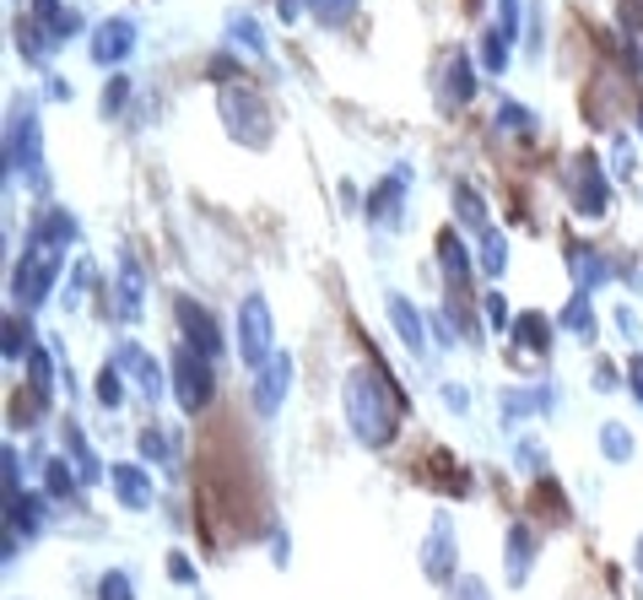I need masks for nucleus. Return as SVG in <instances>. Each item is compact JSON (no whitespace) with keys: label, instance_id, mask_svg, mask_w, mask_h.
<instances>
[{"label":"nucleus","instance_id":"f257e3e1","mask_svg":"<svg viewBox=\"0 0 643 600\" xmlns=\"http://www.w3.org/2000/svg\"><path fill=\"white\" fill-rule=\"evenodd\" d=\"M400 417H406V401H400L395 379H389L379 363H362V368L346 374V423H351V433H357L368 450L395 444Z\"/></svg>","mask_w":643,"mask_h":600},{"label":"nucleus","instance_id":"f03ea898","mask_svg":"<svg viewBox=\"0 0 643 600\" xmlns=\"http://www.w3.org/2000/svg\"><path fill=\"white\" fill-rule=\"evenodd\" d=\"M54 277H60V244H49V238H27V249H22V260H16V277H11V287H16V298L27 303H44L49 298V287H54Z\"/></svg>","mask_w":643,"mask_h":600},{"label":"nucleus","instance_id":"7ed1b4c3","mask_svg":"<svg viewBox=\"0 0 643 600\" xmlns=\"http://www.w3.org/2000/svg\"><path fill=\"white\" fill-rule=\"evenodd\" d=\"M211 390H217L211 357H200L195 346H178L173 352V395H178V406L184 412H206L211 406Z\"/></svg>","mask_w":643,"mask_h":600},{"label":"nucleus","instance_id":"20e7f679","mask_svg":"<svg viewBox=\"0 0 643 600\" xmlns=\"http://www.w3.org/2000/svg\"><path fill=\"white\" fill-rule=\"evenodd\" d=\"M238 357H244V368H265L276 357L271 352V308L260 293H249L238 308Z\"/></svg>","mask_w":643,"mask_h":600},{"label":"nucleus","instance_id":"39448f33","mask_svg":"<svg viewBox=\"0 0 643 600\" xmlns=\"http://www.w3.org/2000/svg\"><path fill=\"white\" fill-rule=\"evenodd\" d=\"M178 330H184V346H195L200 357H222V330L200 303L178 298Z\"/></svg>","mask_w":643,"mask_h":600},{"label":"nucleus","instance_id":"423d86ee","mask_svg":"<svg viewBox=\"0 0 643 600\" xmlns=\"http://www.w3.org/2000/svg\"><path fill=\"white\" fill-rule=\"evenodd\" d=\"M287 390H293V357H287V352H276V357L260 368V379H255V412H260V417H271V412L287 401Z\"/></svg>","mask_w":643,"mask_h":600},{"label":"nucleus","instance_id":"0eeeda50","mask_svg":"<svg viewBox=\"0 0 643 600\" xmlns=\"http://www.w3.org/2000/svg\"><path fill=\"white\" fill-rule=\"evenodd\" d=\"M16 162H22V173L33 179V189H44V168H38V120H33V109H22V114L11 120V173H16Z\"/></svg>","mask_w":643,"mask_h":600},{"label":"nucleus","instance_id":"6e6552de","mask_svg":"<svg viewBox=\"0 0 643 600\" xmlns=\"http://www.w3.org/2000/svg\"><path fill=\"white\" fill-rule=\"evenodd\" d=\"M422 568H428L433 585H449V574H455V530H449L444 514L433 519V536H428V547H422Z\"/></svg>","mask_w":643,"mask_h":600},{"label":"nucleus","instance_id":"1a4fd4ad","mask_svg":"<svg viewBox=\"0 0 643 600\" xmlns=\"http://www.w3.org/2000/svg\"><path fill=\"white\" fill-rule=\"evenodd\" d=\"M131 49H136V22H125V16L103 22L98 38H92V60L98 65H120V60H131Z\"/></svg>","mask_w":643,"mask_h":600},{"label":"nucleus","instance_id":"9d476101","mask_svg":"<svg viewBox=\"0 0 643 600\" xmlns=\"http://www.w3.org/2000/svg\"><path fill=\"white\" fill-rule=\"evenodd\" d=\"M573 200H579V211H590V217H601L606 211V179H601V168H595V157H579L573 162Z\"/></svg>","mask_w":643,"mask_h":600},{"label":"nucleus","instance_id":"9b49d317","mask_svg":"<svg viewBox=\"0 0 643 600\" xmlns=\"http://www.w3.org/2000/svg\"><path fill=\"white\" fill-rule=\"evenodd\" d=\"M109 481H114V498H120L125 509H152V476H147L141 465H114Z\"/></svg>","mask_w":643,"mask_h":600},{"label":"nucleus","instance_id":"f8f14e48","mask_svg":"<svg viewBox=\"0 0 643 600\" xmlns=\"http://www.w3.org/2000/svg\"><path fill=\"white\" fill-rule=\"evenodd\" d=\"M120 374H131L136 379V390L147 395V401H158L162 395V368L141 352V346H120Z\"/></svg>","mask_w":643,"mask_h":600},{"label":"nucleus","instance_id":"ddd939ff","mask_svg":"<svg viewBox=\"0 0 643 600\" xmlns=\"http://www.w3.org/2000/svg\"><path fill=\"white\" fill-rule=\"evenodd\" d=\"M389 319H395L400 341L411 346V357H422V352H428V335H422V314H417L411 303L400 298V293H389Z\"/></svg>","mask_w":643,"mask_h":600},{"label":"nucleus","instance_id":"4468645a","mask_svg":"<svg viewBox=\"0 0 643 600\" xmlns=\"http://www.w3.org/2000/svg\"><path fill=\"white\" fill-rule=\"evenodd\" d=\"M227 125L244 136V125H249V136H255V147L265 142V114L255 109V93H227Z\"/></svg>","mask_w":643,"mask_h":600},{"label":"nucleus","instance_id":"2eb2a0df","mask_svg":"<svg viewBox=\"0 0 643 600\" xmlns=\"http://www.w3.org/2000/svg\"><path fill=\"white\" fill-rule=\"evenodd\" d=\"M530 558H535V530L530 525H514V536H508V585H524Z\"/></svg>","mask_w":643,"mask_h":600},{"label":"nucleus","instance_id":"dca6fc26","mask_svg":"<svg viewBox=\"0 0 643 600\" xmlns=\"http://www.w3.org/2000/svg\"><path fill=\"white\" fill-rule=\"evenodd\" d=\"M438 260H444V277H449L455 287H466V282H471V260H466V244H460L455 233H444V238H438Z\"/></svg>","mask_w":643,"mask_h":600},{"label":"nucleus","instance_id":"f3484780","mask_svg":"<svg viewBox=\"0 0 643 600\" xmlns=\"http://www.w3.org/2000/svg\"><path fill=\"white\" fill-rule=\"evenodd\" d=\"M120 319H141V271H136V260L120 266Z\"/></svg>","mask_w":643,"mask_h":600},{"label":"nucleus","instance_id":"a211bd4d","mask_svg":"<svg viewBox=\"0 0 643 600\" xmlns=\"http://www.w3.org/2000/svg\"><path fill=\"white\" fill-rule=\"evenodd\" d=\"M514 335H519L524 352H546V341H552V330H546L541 314H519V319H514Z\"/></svg>","mask_w":643,"mask_h":600},{"label":"nucleus","instance_id":"6ab92c4d","mask_svg":"<svg viewBox=\"0 0 643 600\" xmlns=\"http://www.w3.org/2000/svg\"><path fill=\"white\" fill-rule=\"evenodd\" d=\"M65 450H71V460L82 465V476H87V481H98V460H92V450H87V439H82V428H76V423H65Z\"/></svg>","mask_w":643,"mask_h":600},{"label":"nucleus","instance_id":"aec40b11","mask_svg":"<svg viewBox=\"0 0 643 600\" xmlns=\"http://www.w3.org/2000/svg\"><path fill=\"white\" fill-rule=\"evenodd\" d=\"M120 395H125V379H120V368H103V374H98V406H103V412H114V406H125Z\"/></svg>","mask_w":643,"mask_h":600},{"label":"nucleus","instance_id":"412c9836","mask_svg":"<svg viewBox=\"0 0 643 600\" xmlns=\"http://www.w3.org/2000/svg\"><path fill=\"white\" fill-rule=\"evenodd\" d=\"M601 444H606V460H628V454H633V433H628L622 423H606V428H601Z\"/></svg>","mask_w":643,"mask_h":600},{"label":"nucleus","instance_id":"4be33fe9","mask_svg":"<svg viewBox=\"0 0 643 600\" xmlns=\"http://www.w3.org/2000/svg\"><path fill=\"white\" fill-rule=\"evenodd\" d=\"M482 266H486V277H497V271L508 266V244H503V233H492V228H486V238H482Z\"/></svg>","mask_w":643,"mask_h":600},{"label":"nucleus","instance_id":"5701e85b","mask_svg":"<svg viewBox=\"0 0 643 600\" xmlns=\"http://www.w3.org/2000/svg\"><path fill=\"white\" fill-rule=\"evenodd\" d=\"M449 98H455V103L471 98V60H466V54H455V65H449Z\"/></svg>","mask_w":643,"mask_h":600},{"label":"nucleus","instance_id":"b1692460","mask_svg":"<svg viewBox=\"0 0 643 600\" xmlns=\"http://www.w3.org/2000/svg\"><path fill=\"white\" fill-rule=\"evenodd\" d=\"M395 195H400V179H384L379 195H368V217H395Z\"/></svg>","mask_w":643,"mask_h":600},{"label":"nucleus","instance_id":"393cba45","mask_svg":"<svg viewBox=\"0 0 643 600\" xmlns=\"http://www.w3.org/2000/svg\"><path fill=\"white\" fill-rule=\"evenodd\" d=\"M49 492H54V498L76 492V470H71L65 460H49Z\"/></svg>","mask_w":643,"mask_h":600},{"label":"nucleus","instance_id":"a878e982","mask_svg":"<svg viewBox=\"0 0 643 600\" xmlns=\"http://www.w3.org/2000/svg\"><path fill=\"white\" fill-rule=\"evenodd\" d=\"M98 600H136V590H131V579L114 568V574H103V585H98Z\"/></svg>","mask_w":643,"mask_h":600},{"label":"nucleus","instance_id":"bb28decb","mask_svg":"<svg viewBox=\"0 0 643 600\" xmlns=\"http://www.w3.org/2000/svg\"><path fill=\"white\" fill-rule=\"evenodd\" d=\"M141 454H152V460H173V439H168V433H162V428H147V433H141Z\"/></svg>","mask_w":643,"mask_h":600},{"label":"nucleus","instance_id":"cd10ccee","mask_svg":"<svg viewBox=\"0 0 643 600\" xmlns=\"http://www.w3.org/2000/svg\"><path fill=\"white\" fill-rule=\"evenodd\" d=\"M562 325H568V330H584V335H590V330H595V314H590V298H573V303H568Z\"/></svg>","mask_w":643,"mask_h":600},{"label":"nucleus","instance_id":"c85d7f7f","mask_svg":"<svg viewBox=\"0 0 643 600\" xmlns=\"http://www.w3.org/2000/svg\"><path fill=\"white\" fill-rule=\"evenodd\" d=\"M486 325H492V330H508V325H514V314H508V303H503V293H486Z\"/></svg>","mask_w":643,"mask_h":600},{"label":"nucleus","instance_id":"c756f323","mask_svg":"<svg viewBox=\"0 0 643 600\" xmlns=\"http://www.w3.org/2000/svg\"><path fill=\"white\" fill-rule=\"evenodd\" d=\"M309 5L320 11V22H346L357 11V0H309Z\"/></svg>","mask_w":643,"mask_h":600},{"label":"nucleus","instance_id":"7c9ffc66","mask_svg":"<svg viewBox=\"0 0 643 600\" xmlns=\"http://www.w3.org/2000/svg\"><path fill=\"white\" fill-rule=\"evenodd\" d=\"M497 125H503V131H535V120H530L519 103H503V109H497Z\"/></svg>","mask_w":643,"mask_h":600},{"label":"nucleus","instance_id":"2f4dec72","mask_svg":"<svg viewBox=\"0 0 643 600\" xmlns=\"http://www.w3.org/2000/svg\"><path fill=\"white\" fill-rule=\"evenodd\" d=\"M27 374H33V395H49V352H33Z\"/></svg>","mask_w":643,"mask_h":600},{"label":"nucleus","instance_id":"473e14b6","mask_svg":"<svg viewBox=\"0 0 643 600\" xmlns=\"http://www.w3.org/2000/svg\"><path fill=\"white\" fill-rule=\"evenodd\" d=\"M22 346H27V330H22V325H16V314H11V319H5V357H11V363H22Z\"/></svg>","mask_w":643,"mask_h":600},{"label":"nucleus","instance_id":"72a5a7b5","mask_svg":"<svg viewBox=\"0 0 643 600\" xmlns=\"http://www.w3.org/2000/svg\"><path fill=\"white\" fill-rule=\"evenodd\" d=\"M168 574H173L178 585H189V579H195V563H189L184 552H173V558H168Z\"/></svg>","mask_w":643,"mask_h":600},{"label":"nucleus","instance_id":"f704fd0d","mask_svg":"<svg viewBox=\"0 0 643 600\" xmlns=\"http://www.w3.org/2000/svg\"><path fill=\"white\" fill-rule=\"evenodd\" d=\"M125 93H131V87H125V82H114V87L103 93V114H120V109H125Z\"/></svg>","mask_w":643,"mask_h":600},{"label":"nucleus","instance_id":"c9c22d12","mask_svg":"<svg viewBox=\"0 0 643 600\" xmlns=\"http://www.w3.org/2000/svg\"><path fill=\"white\" fill-rule=\"evenodd\" d=\"M455 600H486V585L482 579H460V585H455Z\"/></svg>","mask_w":643,"mask_h":600},{"label":"nucleus","instance_id":"e433bc0d","mask_svg":"<svg viewBox=\"0 0 643 600\" xmlns=\"http://www.w3.org/2000/svg\"><path fill=\"white\" fill-rule=\"evenodd\" d=\"M628 374H633V390H639V406H643V357H633V363H628Z\"/></svg>","mask_w":643,"mask_h":600},{"label":"nucleus","instance_id":"4c0bfd02","mask_svg":"<svg viewBox=\"0 0 643 600\" xmlns=\"http://www.w3.org/2000/svg\"><path fill=\"white\" fill-rule=\"evenodd\" d=\"M639 568H643V541H639Z\"/></svg>","mask_w":643,"mask_h":600}]
</instances>
